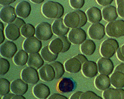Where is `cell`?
Here are the masks:
<instances>
[{"label":"cell","mask_w":124,"mask_h":99,"mask_svg":"<svg viewBox=\"0 0 124 99\" xmlns=\"http://www.w3.org/2000/svg\"><path fill=\"white\" fill-rule=\"evenodd\" d=\"M107 35L111 37H121L124 36V21L122 19L110 22L105 28Z\"/></svg>","instance_id":"3957f363"},{"label":"cell","mask_w":124,"mask_h":99,"mask_svg":"<svg viewBox=\"0 0 124 99\" xmlns=\"http://www.w3.org/2000/svg\"><path fill=\"white\" fill-rule=\"evenodd\" d=\"M36 37L41 41H46L50 39L53 35L52 26L47 22L40 23L36 27Z\"/></svg>","instance_id":"277c9868"},{"label":"cell","mask_w":124,"mask_h":99,"mask_svg":"<svg viewBox=\"0 0 124 99\" xmlns=\"http://www.w3.org/2000/svg\"><path fill=\"white\" fill-rule=\"evenodd\" d=\"M32 2L35 4H41L45 0H30Z\"/></svg>","instance_id":"f5cc1de1"},{"label":"cell","mask_w":124,"mask_h":99,"mask_svg":"<svg viewBox=\"0 0 124 99\" xmlns=\"http://www.w3.org/2000/svg\"><path fill=\"white\" fill-rule=\"evenodd\" d=\"M18 51L17 46L12 41H6L0 46V54L5 58H12Z\"/></svg>","instance_id":"30bf717a"},{"label":"cell","mask_w":124,"mask_h":99,"mask_svg":"<svg viewBox=\"0 0 124 99\" xmlns=\"http://www.w3.org/2000/svg\"><path fill=\"white\" fill-rule=\"evenodd\" d=\"M97 64L99 72L101 74L109 76L113 72L114 64L110 59L105 57L100 58Z\"/></svg>","instance_id":"8fae6325"},{"label":"cell","mask_w":124,"mask_h":99,"mask_svg":"<svg viewBox=\"0 0 124 99\" xmlns=\"http://www.w3.org/2000/svg\"><path fill=\"white\" fill-rule=\"evenodd\" d=\"M11 91V83L5 78H0V95L2 97L9 94Z\"/></svg>","instance_id":"d6a6232c"},{"label":"cell","mask_w":124,"mask_h":99,"mask_svg":"<svg viewBox=\"0 0 124 99\" xmlns=\"http://www.w3.org/2000/svg\"><path fill=\"white\" fill-rule=\"evenodd\" d=\"M65 69L70 73H78L81 70L82 64L81 62L76 57L68 59L64 64Z\"/></svg>","instance_id":"d6986e66"},{"label":"cell","mask_w":124,"mask_h":99,"mask_svg":"<svg viewBox=\"0 0 124 99\" xmlns=\"http://www.w3.org/2000/svg\"><path fill=\"white\" fill-rule=\"evenodd\" d=\"M16 0H0V4L2 6H8L10 4L15 2Z\"/></svg>","instance_id":"bcb514c9"},{"label":"cell","mask_w":124,"mask_h":99,"mask_svg":"<svg viewBox=\"0 0 124 99\" xmlns=\"http://www.w3.org/2000/svg\"><path fill=\"white\" fill-rule=\"evenodd\" d=\"M111 84L117 89L124 87V73L121 71H114L110 77Z\"/></svg>","instance_id":"484cf974"},{"label":"cell","mask_w":124,"mask_h":99,"mask_svg":"<svg viewBox=\"0 0 124 99\" xmlns=\"http://www.w3.org/2000/svg\"><path fill=\"white\" fill-rule=\"evenodd\" d=\"M42 13L47 18L60 19L64 14V8L59 2L48 1L42 5Z\"/></svg>","instance_id":"6da1fadb"},{"label":"cell","mask_w":124,"mask_h":99,"mask_svg":"<svg viewBox=\"0 0 124 99\" xmlns=\"http://www.w3.org/2000/svg\"><path fill=\"white\" fill-rule=\"evenodd\" d=\"M117 5V10L118 14L121 17L124 18V1H121Z\"/></svg>","instance_id":"ab89813d"},{"label":"cell","mask_w":124,"mask_h":99,"mask_svg":"<svg viewBox=\"0 0 124 99\" xmlns=\"http://www.w3.org/2000/svg\"><path fill=\"white\" fill-rule=\"evenodd\" d=\"M82 72L84 76L87 78L96 77L99 72L98 64L94 61L88 60L82 65Z\"/></svg>","instance_id":"4fadbf2b"},{"label":"cell","mask_w":124,"mask_h":99,"mask_svg":"<svg viewBox=\"0 0 124 99\" xmlns=\"http://www.w3.org/2000/svg\"><path fill=\"white\" fill-rule=\"evenodd\" d=\"M52 30L54 35L58 36H63L68 34L70 28L67 27L64 24L63 19H56L52 24Z\"/></svg>","instance_id":"e0dca14e"},{"label":"cell","mask_w":124,"mask_h":99,"mask_svg":"<svg viewBox=\"0 0 124 99\" xmlns=\"http://www.w3.org/2000/svg\"><path fill=\"white\" fill-rule=\"evenodd\" d=\"M86 14L88 21L93 24L99 22L103 18L101 10L96 7H92L88 8L87 10Z\"/></svg>","instance_id":"603a6c76"},{"label":"cell","mask_w":124,"mask_h":99,"mask_svg":"<svg viewBox=\"0 0 124 99\" xmlns=\"http://www.w3.org/2000/svg\"><path fill=\"white\" fill-rule=\"evenodd\" d=\"M28 89V83L20 78L15 80L11 83V91L15 95H24L27 92Z\"/></svg>","instance_id":"5bb4252c"},{"label":"cell","mask_w":124,"mask_h":99,"mask_svg":"<svg viewBox=\"0 0 124 99\" xmlns=\"http://www.w3.org/2000/svg\"><path fill=\"white\" fill-rule=\"evenodd\" d=\"M122 89L108 88L104 91L103 97L104 99H122Z\"/></svg>","instance_id":"f1b7e54d"},{"label":"cell","mask_w":124,"mask_h":99,"mask_svg":"<svg viewBox=\"0 0 124 99\" xmlns=\"http://www.w3.org/2000/svg\"><path fill=\"white\" fill-rule=\"evenodd\" d=\"M40 78L44 82H51L56 78V72L50 64H46L39 70Z\"/></svg>","instance_id":"7c38bea8"},{"label":"cell","mask_w":124,"mask_h":99,"mask_svg":"<svg viewBox=\"0 0 124 99\" xmlns=\"http://www.w3.org/2000/svg\"><path fill=\"white\" fill-rule=\"evenodd\" d=\"M16 13L19 17L22 18H27L30 14L31 7L28 1H23L17 4L15 8Z\"/></svg>","instance_id":"44dd1931"},{"label":"cell","mask_w":124,"mask_h":99,"mask_svg":"<svg viewBox=\"0 0 124 99\" xmlns=\"http://www.w3.org/2000/svg\"><path fill=\"white\" fill-rule=\"evenodd\" d=\"M12 99H26V98L21 95H15Z\"/></svg>","instance_id":"816d5d0a"},{"label":"cell","mask_w":124,"mask_h":99,"mask_svg":"<svg viewBox=\"0 0 124 99\" xmlns=\"http://www.w3.org/2000/svg\"><path fill=\"white\" fill-rule=\"evenodd\" d=\"M124 1V0H116V4H118L120 2H121V1Z\"/></svg>","instance_id":"9f6ffc18"},{"label":"cell","mask_w":124,"mask_h":99,"mask_svg":"<svg viewBox=\"0 0 124 99\" xmlns=\"http://www.w3.org/2000/svg\"><path fill=\"white\" fill-rule=\"evenodd\" d=\"M41 55L44 61L48 62H53L58 59V54H55L52 53L49 48V45L45 46L41 51Z\"/></svg>","instance_id":"4dcf8cb0"},{"label":"cell","mask_w":124,"mask_h":99,"mask_svg":"<svg viewBox=\"0 0 124 99\" xmlns=\"http://www.w3.org/2000/svg\"><path fill=\"white\" fill-rule=\"evenodd\" d=\"M111 85L110 77L107 75L100 74L94 80L95 87L99 91H105L110 88Z\"/></svg>","instance_id":"7402d4cb"},{"label":"cell","mask_w":124,"mask_h":99,"mask_svg":"<svg viewBox=\"0 0 124 99\" xmlns=\"http://www.w3.org/2000/svg\"><path fill=\"white\" fill-rule=\"evenodd\" d=\"M64 24L67 27L72 28H78L81 22V17L76 11L70 12L65 16Z\"/></svg>","instance_id":"9a60e30c"},{"label":"cell","mask_w":124,"mask_h":99,"mask_svg":"<svg viewBox=\"0 0 124 99\" xmlns=\"http://www.w3.org/2000/svg\"><path fill=\"white\" fill-rule=\"evenodd\" d=\"M5 35L6 37L10 41H16L21 35V28L14 22L8 24L5 29Z\"/></svg>","instance_id":"ffe728a7"},{"label":"cell","mask_w":124,"mask_h":99,"mask_svg":"<svg viewBox=\"0 0 124 99\" xmlns=\"http://www.w3.org/2000/svg\"><path fill=\"white\" fill-rule=\"evenodd\" d=\"M96 95H97V94L94 92L88 91L82 92L80 99H91L93 97H94Z\"/></svg>","instance_id":"f35d334b"},{"label":"cell","mask_w":124,"mask_h":99,"mask_svg":"<svg viewBox=\"0 0 124 99\" xmlns=\"http://www.w3.org/2000/svg\"><path fill=\"white\" fill-rule=\"evenodd\" d=\"M0 18L5 23H13L17 18L16 9L11 6H4L0 11Z\"/></svg>","instance_id":"ba28073f"},{"label":"cell","mask_w":124,"mask_h":99,"mask_svg":"<svg viewBox=\"0 0 124 99\" xmlns=\"http://www.w3.org/2000/svg\"><path fill=\"white\" fill-rule=\"evenodd\" d=\"M114 0H96L97 2L102 6H108L113 2Z\"/></svg>","instance_id":"7bdbcfd3"},{"label":"cell","mask_w":124,"mask_h":99,"mask_svg":"<svg viewBox=\"0 0 124 99\" xmlns=\"http://www.w3.org/2000/svg\"><path fill=\"white\" fill-rule=\"evenodd\" d=\"M21 33L24 37L29 38L36 35V28L31 24H25L21 28Z\"/></svg>","instance_id":"1f68e13d"},{"label":"cell","mask_w":124,"mask_h":99,"mask_svg":"<svg viewBox=\"0 0 124 99\" xmlns=\"http://www.w3.org/2000/svg\"><path fill=\"white\" fill-rule=\"evenodd\" d=\"M50 65L54 68L56 72V78L55 79H59L63 76L65 73V66L63 65L61 62L58 61H55L52 62Z\"/></svg>","instance_id":"836d02e7"},{"label":"cell","mask_w":124,"mask_h":99,"mask_svg":"<svg viewBox=\"0 0 124 99\" xmlns=\"http://www.w3.org/2000/svg\"><path fill=\"white\" fill-rule=\"evenodd\" d=\"M49 48L51 51L55 54L62 53L64 48V42L60 37H57L51 41L49 44Z\"/></svg>","instance_id":"f546056e"},{"label":"cell","mask_w":124,"mask_h":99,"mask_svg":"<svg viewBox=\"0 0 124 99\" xmlns=\"http://www.w3.org/2000/svg\"><path fill=\"white\" fill-rule=\"evenodd\" d=\"M47 99H68V98L65 97V95H62V94L54 93V94L51 95Z\"/></svg>","instance_id":"b9f144b4"},{"label":"cell","mask_w":124,"mask_h":99,"mask_svg":"<svg viewBox=\"0 0 124 99\" xmlns=\"http://www.w3.org/2000/svg\"><path fill=\"white\" fill-rule=\"evenodd\" d=\"M21 79L28 84L35 85L39 81L40 77L37 70L32 67H27L23 69L21 74Z\"/></svg>","instance_id":"5b68a950"},{"label":"cell","mask_w":124,"mask_h":99,"mask_svg":"<svg viewBox=\"0 0 124 99\" xmlns=\"http://www.w3.org/2000/svg\"><path fill=\"white\" fill-rule=\"evenodd\" d=\"M60 38L64 42V48L62 51V53H65V52L68 51L70 50V47H71V42L69 41V37H67L65 36H61Z\"/></svg>","instance_id":"74e56055"},{"label":"cell","mask_w":124,"mask_h":99,"mask_svg":"<svg viewBox=\"0 0 124 99\" xmlns=\"http://www.w3.org/2000/svg\"><path fill=\"white\" fill-rule=\"evenodd\" d=\"M121 53H122V55H123L124 57V44L121 47Z\"/></svg>","instance_id":"11a10c76"},{"label":"cell","mask_w":124,"mask_h":99,"mask_svg":"<svg viewBox=\"0 0 124 99\" xmlns=\"http://www.w3.org/2000/svg\"><path fill=\"white\" fill-rule=\"evenodd\" d=\"M4 24L2 23V22H0V44H2L5 40V35L4 33Z\"/></svg>","instance_id":"60d3db41"},{"label":"cell","mask_w":124,"mask_h":99,"mask_svg":"<svg viewBox=\"0 0 124 99\" xmlns=\"http://www.w3.org/2000/svg\"><path fill=\"white\" fill-rule=\"evenodd\" d=\"M91 99H103L101 97L99 96V95H94V97H92Z\"/></svg>","instance_id":"db71d44e"},{"label":"cell","mask_w":124,"mask_h":99,"mask_svg":"<svg viewBox=\"0 0 124 99\" xmlns=\"http://www.w3.org/2000/svg\"><path fill=\"white\" fill-rule=\"evenodd\" d=\"M88 35L94 40H101L104 38L106 33L105 27L101 23L93 24L88 28Z\"/></svg>","instance_id":"9c48e42d"},{"label":"cell","mask_w":124,"mask_h":99,"mask_svg":"<svg viewBox=\"0 0 124 99\" xmlns=\"http://www.w3.org/2000/svg\"><path fill=\"white\" fill-rule=\"evenodd\" d=\"M15 95V94H13V93H9V94L3 96L2 99H12V97H13Z\"/></svg>","instance_id":"f907efd6"},{"label":"cell","mask_w":124,"mask_h":99,"mask_svg":"<svg viewBox=\"0 0 124 99\" xmlns=\"http://www.w3.org/2000/svg\"><path fill=\"white\" fill-rule=\"evenodd\" d=\"M23 48L30 54L38 53L42 50V42L36 37L27 38L23 43Z\"/></svg>","instance_id":"8992f818"},{"label":"cell","mask_w":124,"mask_h":99,"mask_svg":"<svg viewBox=\"0 0 124 99\" xmlns=\"http://www.w3.org/2000/svg\"><path fill=\"white\" fill-rule=\"evenodd\" d=\"M13 22H14L15 24H16V25H18L19 28H21L22 27H23V25H25V24H26L25 22L24 21L23 19H21V18H17Z\"/></svg>","instance_id":"f6af8a7d"},{"label":"cell","mask_w":124,"mask_h":99,"mask_svg":"<svg viewBox=\"0 0 124 99\" xmlns=\"http://www.w3.org/2000/svg\"><path fill=\"white\" fill-rule=\"evenodd\" d=\"M115 71H121V72L124 73V64L122 63V64H120L119 65H117V66L115 68Z\"/></svg>","instance_id":"c3c4849f"},{"label":"cell","mask_w":124,"mask_h":99,"mask_svg":"<svg viewBox=\"0 0 124 99\" xmlns=\"http://www.w3.org/2000/svg\"><path fill=\"white\" fill-rule=\"evenodd\" d=\"M10 64L8 60L3 57L0 58V75L4 76L8 72Z\"/></svg>","instance_id":"e575fe53"},{"label":"cell","mask_w":124,"mask_h":99,"mask_svg":"<svg viewBox=\"0 0 124 99\" xmlns=\"http://www.w3.org/2000/svg\"><path fill=\"white\" fill-rule=\"evenodd\" d=\"M76 12L79 14L80 17H81V22H80L79 28H81L87 24V21H88V18H87V14L84 12H83V11L81 10H77Z\"/></svg>","instance_id":"8d00e7d4"},{"label":"cell","mask_w":124,"mask_h":99,"mask_svg":"<svg viewBox=\"0 0 124 99\" xmlns=\"http://www.w3.org/2000/svg\"><path fill=\"white\" fill-rule=\"evenodd\" d=\"M102 13L104 20L110 22L116 21L118 17L117 8L113 6H108L104 7L102 11Z\"/></svg>","instance_id":"cb8c5ba5"},{"label":"cell","mask_w":124,"mask_h":99,"mask_svg":"<svg viewBox=\"0 0 124 99\" xmlns=\"http://www.w3.org/2000/svg\"><path fill=\"white\" fill-rule=\"evenodd\" d=\"M69 41L74 45H80L87 40V33L81 28H72L69 33Z\"/></svg>","instance_id":"52a82bcc"},{"label":"cell","mask_w":124,"mask_h":99,"mask_svg":"<svg viewBox=\"0 0 124 99\" xmlns=\"http://www.w3.org/2000/svg\"><path fill=\"white\" fill-rule=\"evenodd\" d=\"M81 51L84 55L91 56L94 54L96 46L94 41L91 39H87L81 45Z\"/></svg>","instance_id":"83f0119b"},{"label":"cell","mask_w":124,"mask_h":99,"mask_svg":"<svg viewBox=\"0 0 124 99\" xmlns=\"http://www.w3.org/2000/svg\"><path fill=\"white\" fill-rule=\"evenodd\" d=\"M75 57H77L78 59L81 62L82 65H83V64H85L86 62L88 61V59H87V58L86 57V56L84 55V54H78V55L75 56Z\"/></svg>","instance_id":"ee69618b"},{"label":"cell","mask_w":124,"mask_h":99,"mask_svg":"<svg viewBox=\"0 0 124 99\" xmlns=\"http://www.w3.org/2000/svg\"><path fill=\"white\" fill-rule=\"evenodd\" d=\"M119 48V44L116 39L111 38L107 39L105 40L101 45V54L103 57L110 59L115 55Z\"/></svg>","instance_id":"7a4b0ae2"},{"label":"cell","mask_w":124,"mask_h":99,"mask_svg":"<svg viewBox=\"0 0 124 99\" xmlns=\"http://www.w3.org/2000/svg\"><path fill=\"white\" fill-rule=\"evenodd\" d=\"M83 92L82 91H77L73 94L70 97V99H80L81 96V94H82Z\"/></svg>","instance_id":"7dc6e473"},{"label":"cell","mask_w":124,"mask_h":99,"mask_svg":"<svg viewBox=\"0 0 124 99\" xmlns=\"http://www.w3.org/2000/svg\"><path fill=\"white\" fill-rule=\"evenodd\" d=\"M29 53H27L24 50H20L13 57V62L16 65L22 66L27 64L29 60Z\"/></svg>","instance_id":"4316f807"},{"label":"cell","mask_w":124,"mask_h":99,"mask_svg":"<svg viewBox=\"0 0 124 99\" xmlns=\"http://www.w3.org/2000/svg\"><path fill=\"white\" fill-rule=\"evenodd\" d=\"M33 93L37 99H47L50 96L49 87L44 83H38L33 88Z\"/></svg>","instance_id":"2e32d148"},{"label":"cell","mask_w":124,"mask_h":99,"mask_svg":"<svg viewBox=\"0 0 124 99\" xmlns=\"http://www.w3.org/2000/svg\"><path fill=\"white\" fill-rule=\"evenodd\" d=\"M117 58L119 59V60H120L121 61L124 62V56L122 55V53H121V47L118 49V50L117 51Z\"/></svg>","instance_id":"681fc988"},{"label":"cell","mask_w":124,"mask_h":99,"mask_svg":"<svg viewBox=\"0 0 124 99\" xmlns=\"http://www.w3.org/2000/svg\"><path fill=\"white\" fill-rule=\"evenodd\" d=\"M70 5L72 8L80 9L84 6L85 0H69Z\"/></svg>","instance_id":"d590c367"},{"label":"cell","mask_w":124,"mask_h":99,"mask_svg":"<svg viewBox=\"0 0 124 99\" xmlns=\"http://www.w3.org/2000/svg\"><path fill=\"white\" fill-rule=\"evenodd\" d=\"M44 60L39 53L29 54V60L27 62L29 66L33 68L36 70H39L44 66Z\"/></svg>","instance_id":"d4e9b609"},{"label":"cell","mask_w":124,"mask_h":99,"mask_svg":"<svg viewBox=\"0 0 124 99\" xmlns=\"http://www.w3.org/2000/svg\"><path fill=\"white\" fill-rule=\"evenodd\" d=\"M76 88V83L74 80L69 77L62 78L58 85V89L62 93H68L72 92Z\"/></svg>","instance_id":"ac0fdd59"}]
</instances>
